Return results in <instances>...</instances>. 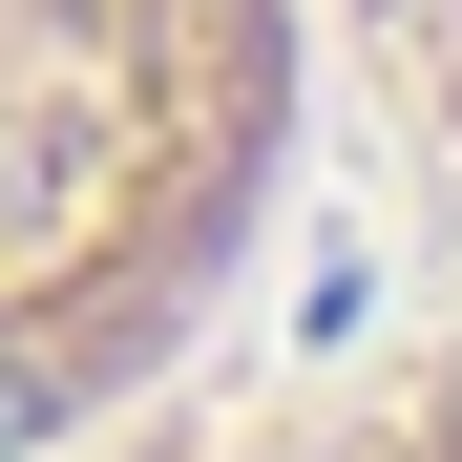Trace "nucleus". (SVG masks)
I'll list each match as a JSON object with an SVG mask.
<instances>
[{"label":"nucleus","instance_id":"1","mask_svg":"<svg viewBox=\"0 0 462 462\" xmlns=\"http://www.w3.org/2000/svg\"><path fill=\"white\" fill-rule=\"evenodd\" d=\"M337 0H0V462L106 441L253 316Z\"/></svg>","mask_w":462,"mask_h":462}]
</instances>
